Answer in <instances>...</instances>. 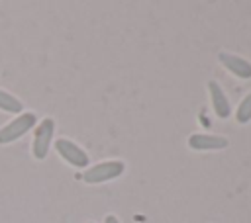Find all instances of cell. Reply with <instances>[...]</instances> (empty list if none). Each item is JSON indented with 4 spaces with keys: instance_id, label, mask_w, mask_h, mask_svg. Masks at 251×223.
<instances>
[{
    "instance_id": "ba28073f",
    "label": "cell",
    "mask_w": 251,
    "mask_h": 223,
    "mask_svg": "<svg viewBox=\"0 0 251 223\" xmlns=\"http://www.w3.org/2000/svg\"><path fill=\"white\" fill-rule=\"evenodd\" d=\"M0 110L10 112V113H20L22 112V102L18 98H14L12 94L0 90Z\"/></svg>"
},
{
    "instance_id": "5b68a950",
    "label": "cell",
    "mask_w": 251,
    "mask_h": 223,
    "mask_svg": "<svg viewBox=\"0 0 251 223\" xmlns=\"http://www.w3.org/2000/svg\"><path fill=\"white\" fill-rule=\"evenodd\" d=\"M190 149L194 151H216L227 147V139L222 135H208V133H194L188 139Z\"/></svg>"
},
{
    "instance_id": "30bf717a",
    "label": "cell",
    "mask_w": 251,
    "mask_h": 223,
    "mask_svg": "<svg viewBox=\"0 0 251 223\" xmlns=\"http://www.w3.org/2000/svg\"><path fill=\"white\" fill-rule=\"evenodd\" d=\"M104 223H120V221H118V217H116V215H108Z\"/></svg>"
},
{
    "instance_id": "6da1fadb",
    "label": "cell",
    "mask_w": 251,
    "mask_h": 223,
    "mask_svg": "<svg viewBox=\"0 0 251 223\" xmlns=\"http://www.w3.org/2000/svg\"><path fill=\"white\" fill-rule=\"evenodd\" d=\"M124 168H126V164L122 160H104V162L90 166L82 178L86 184H100V182H108L112 178H118L124 172Z\"/></svg>"
},
{
    "instance_id": "8992f818",
    "label": "cell",
    "mask_w": 251,
    "mask_h": 223,
    "mask_svg": "<svg viewBox=\"0 0 251 223\" xmlns=\"http://www.w3.org/2000/svg\"><path fill=\"white\" fill-rule=\"evenodd\" d=\"M220 63H222L229 72H233L235 76H239V78H251V63L245 61L243 57L222 51V53H220Z\"/></svg>"
},
{
    "instance_id": "3957f363",
    "label": "cell",
    "mask_w": 251,
    "mask_h": 223,
    "mask_svg": "<svg viewBox=\"0 0 251 223\" xmlns=\"http://www.w3.org/2000/svg\"><path fill=\"white\" fill-rule=\"evenodd\" d=\"M53 135H55V121L51 117H45L39 127L35 129V137H33V156L35 158H45L47 156V151L51 147V141H53Z\"/></svg>"
},
{
    "instance_id": "277c9868",
    "label": "cell",
    "mask_w": 251,
    "mask_h": 223,
    "mask_svg": "<svg viewBox=\"0 0 251 223\" xmlns=\"http://www.w3.org/2000/svg\"><path fill=\"white\" fill-rule=\"evenodd\" d=\"M55 149H57V153H59L67 162H71L73 166L84 168V166L88 164V155H86L76 143H73V141H69V139H59V141H55Z\"/></svg>"
},
{
    "instance_id": "9c48e42d",
    "label": "cell",
    "mask_w": 251,
    "mask_h": 223,
    "mask_svg": "<svg viewBox=\"0 0 251 223\" xmlns=\"http://www.w3.org/2000/svg\"><path fill=\"white\" fill-rule=\"evenodd\" d=\"M251 119V94H247L243 98V102L237 108V121L239 123H247Z\"/></svg>"
},
{
    "instance_id": "7a4b0ae2",
    "label": "cell",
    "mask_w": 251,
    "mask_h": 223,
    "mask_svg": "<svg viewBox=\"0 0 251 223\" xmlns=\"http://www.w3.org/2000/svg\"><path fill=\"white\" fill-rule=\"evenodd\" d=\"M33 123H35V113H31V112L20 113L16 119H12L8 125H4L0 129V145H6V143L20 139Z\"/></svg>"
},
{
    "instance_id": "52a82bcc",
    "label": "cell",
    "mask_w": 251,
    "mask_h": 223,
    "mask_svg": "<svg viewBox=\"0 0 251 223\" xmlns=\"http://www.w3.org/2000/svg\"><path fill=\"white\" fill-rule=\"evenodd\" d=\"M208 90H210V98H212V108L216 112L218 117H227L229 115V102H227V96L224 94L222 86L216 82V80H210L208 82Z\"/></svg>"
}]
</instances>
